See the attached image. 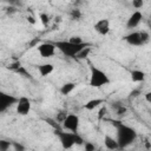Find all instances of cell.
Masks as SVG:
<instances>
[{"mask_svg":"<svg viewBox=\"0 0 151 151\" xmlns=\"http://www.w3.org/2000/svg\"><path fill=\"white\" fill-rule=\"evenodd\" d=\"M104 103H105L104 99L94 98V99H91V100H88L87 103H85V104H84V107H85L86 110H88V111H92V110L99 107V106H100L101 104H104Z\"/></svg>","mask_w":151,"mask_h":151,"instance_id":"obj_14","label":"cell"},{"mask_svg":"<svg viewBox=\"0 0 151 151\" xmlns=\"http://www.w3.org/2000/svg\"><path fill=\"white\" fill-rule=\"evenodd\" d=\"M68 41L72 42V44H74V45H80V44L84 42L83 39H81V37H79V35H72V37L68 39Z\"/></svg>","mask_w":151,"mask_h":151,"instance_id":"obj_19","label":"cell"},{"mask_svg":"<svg viewBox=\"0 0 151 151\" xmlns=\"http://www.w3.org/2000/svg\"><path fill=\"white\" fill-rule=\"evenodd\" d=\"M39 18H40V21L42 22V25H44V26H47V25H48L50 18H48V15H47L46 13H40Z\"/></svg>","mask_w":151,"mask_h":151,"instance_id":"obj_22","label":"cell"},{"mask_svg":"<svg viewBox=\"0 0 151 151\" xmlns=\"http://www.w3.org/2000/svg\"><path fill=\"white\" fill-rule=\"evenodd\" d=\"M143 5H144V1H143V0H133V1H132V6H133L136 9L142 8Z\"/></svg>","mask_w":151,"mask_h":151,"instance_id":"obj_27","label":"cell"},{"mask_svg":"<svg viewBox=\"0 0 151 151\" xmlns=\"http://www.w3.org/2000/svg\"><path fill=\"white\" fill-rule=\"evenodd\" d=\"M139 33H140V38H142V42H143V45L146 44V42L149 41V39H150V34H149L146 31H140Z\"/></svg>","mask_w":151,"mask_h":151,"instance_id":"obj_20","label":"cell"},{"mask_svg":"<svg viewBox=\"0 0 151 151\" xmlns=\"http://www.w3.org/2000/svg\"><path fill=\"white\" fill-rule=\"evenodd\" d=\"M71 17H72V19H74V20H79V19L81 18V12H80V9H72V11H71Z\"/></svg>","mask_w":151,"mask_h":151,"instance_id":"obj_21","label":"cell"},{"mask_svg":"<svg viewBox=\"0 0 151 151\" xmlns=\"http://www.w3.org/2000/svg\"><path fill=\"white\" fill-rule=\"evenodd\" d=\"M12 146V142L6 139H0V151H8Z\"/></svg>","mask_w":151,"mask_h":151,"instance_id":"obj_18","label":"cell"},{"mask_svg":"<svg viewBox=\"0 0 151 151\" xmlns=\"http://www.w3.org/2000/svg\"><path fill=\"white\" fill-rule=\"evenodd\" d=\"M12 146L14 147V151H25V146H24L21 143L12 142Z\"/></svg>","mask_w":151,"mask_h":151,"instance_id":"obj_23","label":"cell"},{"mask_svg":"<svg viewBox=\"0 0 151 151\" xmlns=\"http://www.w3.org/2000/svg\"><path fill=\"white\" fill-rule=\"evenodd\" d=\"M106 112H107V109H106L105 106H101V107H100V110H99V112H98V119H99V120H101V119H103V117L106 114Z\"/></svg>","mask_w":151,"mask_h":151,"instance_id":"obj_29","label":"cell"},{"mask_svg":"<svg viewBox=\"0 0 151 151\" xmlns=\"http://www.w3.org/2000/svg\"><path fill=\"white\" fill-rule=\"evenodd\" d=\"M20 67H21L20 61H14V63H12V64L8 66L9 70H13V71H15V72H17V70H19Z\"/></svg>","mask_w":151,"mask_h":151,"instance_id":"obj_28","label":"cell"},{"mask_svg":"<svg viewBox=\"0 0 151 151\" xmlns=\"http://www.w3.org/2000/svg\"><path fill=\"white\" fill-rule=\"evenodd\" d=\"M84 149H85V151H96V145L91 142H86L84 144Z\"/></svg>","mask_w":151,"mask_h":151,"instance_id":"obj_24","label":"cell"},{"mask_svg":"<svg viewBox=\"0 0 151 151\" xmlns=\"http://www.w3.org/2000/svg\"><path fill=\"white\" fill-rule=\"evenodd\" d=\"M104 145H105V147H106L107 150H111V151L119 149L116 138H113V137H111V136H109V134H105V136H104Z\"/></svg>","mask_w":151,"mask_h":151,"instance_id":"obj_12","label":"cell"},{"mask_svg":"<svg viewBox=\"0 0 151 151\" xmlns=\"http://www.w3.org/2000/svg\"><path fill=\"white\" fill-rule=\"evenodd\" d=\"M17 72H18V73H20V74H22V76H24V77H26V78H32V77H31V73H29L28 71H26V68H25V67H22V66H21L19 70H17Z\"/></svg>","mask_w":151,"mask_h":151,"instance_id":"obj_25","label":"cell"},{"mask_svg":"<svg viewBox=\"0 0 151 151\" xmlns=\"http://www.w3.org/2000/svg\"><path fill=\"white\" fill-rule=\"evenodd\" d=\"M112 125L116 127V131H117L116 140L120 149L131 145L137 139V132L133 127H131L119 120H112Z\"/></svg>","mask_w":151,"mask_h":151,"instance_id":"obj_1","label":"cell"},{"mask_svg":"<svg viewBox=\"0 0 151 151\" xmlns=\"http://www.w3.org/2000/svg\"><path fill=\"white\" fill-rule=\"evenodd\" d=\"M53 70H54V66H53V64H50V63L38 65V71L41 77H46V76L51 74L53 72Z\"/></svg>","mask_w":151,"mask_h":151,"instance_id":"obj_13","label":"cell"},{"mask_svg":"<svg viewBox=\"0 0 151 151\" xmlns=\"http://www.w3.org/2000/svg\"><path fill=\"white\" fill-rule=\"evenodd\" d=\"M143 20V14L140 11H134L127 19L126 21V28L127 29H132V28H136L139 26V24L142 22Z\"/></svg>","mask_w":151,"mask_h":151,"instance_id":"obj_9","label":"cell"},{"mask_svg":"<svg viewBox=\"0 0 151 151\" xmlns=\"http://www.w3.org/2000/svg\"><path fill=\"white\" fill-rule=\"evenodd\" d=\"M90 52H91V46H86V47H84L74 58H76V59H86V58L88 57Z\"/></svg>","mask_w":151,"mask_h":151,"instance_id":"obj_17","label":"cell"},{"mask_svg":"<svg viewBox=\"0 0 151 151\" xmlns=\"http://www.w3.org/2000/svg\"><path fill=\"white\" fill-rule=\"evenodd\" d=\"M55 134L61 144V147L65 150H68L73 147L74 145H81L84 144V139L78 132H70V131H61L57 130Z\"/></svg>","mask_w":151,"mask_h":151,"instance_id":"obj_2","label":"cell"},{"mask_svg":"<svg viewBox=\"0 0 151 151\" xmlns=\"http://www.w3.org/2000/svg\"><path fill=\"white\" fill-rule=\"evenodd\" d=\"M38 52L42 58H51L55 54V47L51 41H44L40 42L38 46Z\"/></svg>","mask_w":151,"mask_h":151,"instance_id":"obj_7","label":"cell"},{"mask_svg":"<svg viewBox=\"0 0 151 151\" xmlns=\"http://www.w3.org/2000/svg\"><path fill=\"white\" fill-rule=\"evenodd\" d=\"M8 151H9V150H8Z\"/></svg>","mask_w":151,"mask_h":151,"instance_id":"obj_32","label":"cell"},{"mask_svg":"<svg viewBox=\"0 0 151 151\" xmlns=\"http://www.w3.org/2000/svg\"><path fill=\"white\" fill-rule=\"evenodd\" d=\"M76 88V84L74 83H65V84H63L61 85V87H60V93L61 94H64V96H67V94H70L73 90Z\"/></svg>","mask_w":151,"mask_h":151,"instance_id":"obj_16","label":"cell"},{"mask_svg":"<svg viewBox=\"0 0 151 151\" xmlns=\"http://www.w3.org/2000/svg\"><path fill=\"white\" fill-rule=\"evenodd\" d=\"M29 111H31V100L28 98H26V97L18 98L17 113H19L21 116H26V114H28Z\"/></svg>","mask_w":151,"mask_h":151,"instance_id":"obj_8","label":"cell"},{"mask_svg":"<svg viewBox=\"0 0 151 151\" xmlns=\"http://www.w3.org/2000/svg\"><path fill=\"white\" fill-rule=\"evenodd\" d=\"M79 125H80L79 116L78 114H74V113L66 114L65 119L63 120V127L66 131H70V132H78Z\"/></svg>","mask_w":151,"mask_h":151,"instance_id":"obj_5","label":"cell"},{"mask_svg":"<svg viewBox=\"0 0 151 151\" xmlns=\"http://www.w3.org/2000/svg\"><path fill=\"white\" fill-rule=\"evenodd\" d=\"M52 44L65 57H68V58H74L84 47L90 46V44H87V42H83L80 45H74V44L70 42L68 40H58V41H53Z\"/></svg>","mask_w":151,"mask_h":151,"instance_id":"obj_3","label":"cell"},{"mask_svg":"<svg viewBox=\"0 0 151 151\" xmlns=\"http://www.w3.org/2000/svg\"><path fill=\"white\" fill-rule=\"evenodd\" d=\"M39 42H40V38H33V39L29 41V44H28V48L37 47V46L39 45Z\"/></svg>","mask_w":151,"mask_h":151,"instance_id":"obj_26","label":"cell"},{"mask_svg":"<svg viewBox=\"0 0 151 151\" xmlns=\"http://www.w3.org/2000/svg\"><path fill=\"white\" fill-rule=\"evenodd\" d=\"M145 77H146V74L144 71H140V70H132L131 71V79L134 83H143L145 80Z\"/></svg>","mask_w":151,"mask_h":151,"instance_id":"obj_15","label":"cell"},{"mask_svg":"<svg viewBox=\"0 0 151 151\" xmlns=\"http://www.w3.org/2000/svg\"><path fill=\"white\" fill-rule=\"evenodd\" d=\"M18 103V98L9 94V93H6L4 91L0 90V113L5 112L7 109H9L11 106H13L14 104Z\"/></svg>","mask_w":151,"mask_h":151,"instance_id":"obj_6","label":"cell"},{"mask_svg":"<svg viewBox=\"0 0 151 151\" xmlns=\"http://www.w3.org/2000/svg\"><path fill=\"white\" fill-rule=\"evenodd\" d=\"M94 29L100 35H106L110 32V21L107 19H100L94 24Z\"/></svg>","mask_w":151,"mask_h":151,"instance_id":"obj_10","label":"cell"},{"mask_svg":"<svg viewBox=\"0 0 151 151\" xmlns=\"http://www.w3.org/2000/svg\"><path fill=\"white\" fill-rule=\"evenodd\" d=\"M124 40L127 44L132 45V46H140V45H143L139 32H131V33H129L127 35L124 37Z\"/></svg>","mask_w":151,"mask_h":151,"instance_id":"obj_11","label":"cell"},{"mask_svg":"<svg viewBox=\"0 0 151 151\" xmlns=\"http://www.w3.org/2000/svg\"><path fill=\"white\" fill-rule=\"evenodd\" d=\"M145 97H146V100L150 103V101H151V93H150V92H147V93L145 94Z\"/></svg>","mask_w":151,"mask_h":151,"instance_id":"obj_30","label":"cell"},{"mask_svg":"<svg viewBox=\"0 0 151 151\" xmlns=\"http://www.w3.org/2000/svg\"><path fill=\"white\" fill-rule=\"evenodd\" d=\"M109 83H110V78L103 70H100L94 65H90V81H88L90 86L97 88L107 85Z\"/></svg>","mask_w":151,"mask_h":151,"instance_id":"obj_4","label":"cell"},{"mask_svg":"<svg viewBox=\"0 0 151 151\" xmlns=\"http://www.w3.org/2000/svg\"><path fill=\"white\" fill-rule=\"evenodd\" d=\"M28 20H29V22H32V24H34V22H35V21H34V19H33L32 17H29V18H28Z\"/></svg>","mask_w":151,"mask_h":151,"instance_id":"obj_31","label":"cell"}]
</instances>
